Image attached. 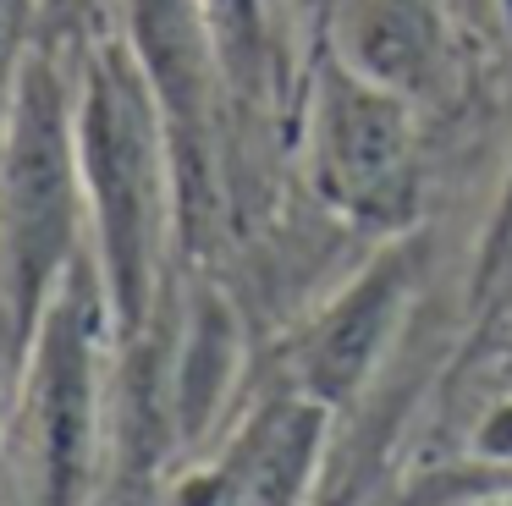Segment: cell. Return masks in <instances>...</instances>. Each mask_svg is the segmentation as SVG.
<instances>
[{
	"mask_svg": "<svg viewBox=\"0 0 512 506\" xmlns=\"http://www.w3.org/2000/svg\"><path fill=\"white\" fill-rule=\"evenodd\" d=\"M78 165L89 204V253L111 297L116 341L133 347L160 319L177 242V165L166 121L122 33H105L78 61Z\"/></svg>",
	"mask_w": 512,
	"mask_h": 506,
	"instance_id": "1",
	"label": "cell"
},
{
	"mask_svg": "<svg viewBox=\"0 0 512 506\" xmlns=\"http://www.w3.org/2000/svg\"><path fill=\"white\" fill-rule=\"evenodd\" d=\"M116 341L100 264L83 253L50 292L12 369L0 506H94L105 462V358Z\"/></svg>",
	"mask_w": 512,
	"mask_h": 506,
	"instance_id": "2",
	"label": "cell"
},
{
	"mask_svg": "<svg viewBox=\"0 0 512 506\" xmlns=\"http://www.w3.org/2000/svg\"><path fill=\"white\" fill-rule=\"evenodd\" d=\"M89 253V204L78 165V77L34 44L0 121V330L23 358L61 275Z\"/></svg>",
	"mask_w": 512,
	"mask_h": 506,
	"instance_id": "3",
	"label": "cell"
},
{
	"mask_svg": "<svg viewBox=\"0 0 512 506\" xmlns=\"http://www.w3.org/2000/svg\"><path fill=\"white\" fill-rule=\"evenodd\" d=\"M413 99L358 72L331 39L303 72L298 165L309 198L358 237H402L419 220V121Z\"/></svg>",
	"mask_w": 512,
	"mask_h": 506,
	"instance_id": "4",
	"label": "cell"
},
{
	"mask_svg": "<svg viewBox=\"0 0 512 506\" xmlns=\"http://www.w3.org/2000/svg\"><path fill=\"white\" fill-rule=\"evenodd\" d=\"M122 39L166 121L171 165H177V242L199 253L204 237L221 226V138L232 110L204 0H122Z\"/></svg>",
	"mask_w": 512,
	"mask_h": 506,
	"instance_id": "5",
	"label": "cell"
},
{
	"mask_svg": "<svg viewBox=\"0 0 512 506\" xmlns=\"http://www.w3.org/2000/svg\"><path fill=\"white\" fill-rule=\"evenodd\" d=\"M424 275V242L413 231L386 237V248L353 270L287 341H281V385L320 407H347L358 385H369L375 363L386 358L391 336L402 330L413 292Z\"/></svg>",
	"mask_w": 512,
	"mask_h": 506,
	"instance_id": "6",
	"label": "cell"
},
{
	"mask_svg": "<svg viewBox=\"0 0 512 506\" xmlns=\"http://www.w3.org/2000/svg\"><path fill=\"white\" fill-rule=\"evenodd\" d=\"M325 418L331 407L298 391H270L232 429L215 462L182 473L166 490V506H303L309 479L320 468Z\"/></svg>",
	"mask_w": 512,
	"mask_h": 506,
	"instance_id": "7",
	"label": "cell"
},
{
	"mask_svg": "<svg viewBox=\"0 0 512 506\" xmlns=\"http://www.w3.org/2000/svg\"><path fill=\"white\" fill-rule=\"evenodd\" d=\"M325 39L413 105L452 83V17L441 0H331Z\"/></svg>",
	"mask_w": 512,
	"mask_h": 506,
	"instance_id": "8",
	"label": "cell"
},
{
	"mask_svg": "<svg viewBox=\"0 0 512 506\" xmlns=\"http://www.w3.org/2000/svg\"><path fill=\"white\" fill-rule=\"evenodd\" d=\"M204 17L215 33V55L226 72L232 105L254 110L276 88V28H270V0H204Z\"/></svg>",
	"mask_w": 512,
	"mask_h": 506,
	"instance_id": "9",
	"label": "cell"
},
{
	"mask_svg": "<svg viewBox=\"0 0 512 506\" xmlns=\"http://www.w3.org/2000/svg\"><path fill=\"white\" fill-rule=\"evenodd\" d=\"M28 55H34V0H0V121L12 110Z\"/></svg>",
	"mask_w": 512,
	"mask_h": 506,
	"instance_id": "10",
	"label": "cell"
},
{
	"mask_svg": "<svg viewBox=\"0 0 512 506\" xmlns=\"http://www.w3.org/2000/svg\"><path fill=\"white\" fill-rule=\"evenodd\" d=\"M474 462L479 468H496V473H512V396H501L474 424Z\"/></svg>",
	"mask_w": 512,
	"mask_h": 506,
	"instance_id": "11",
	"label": "cell"
}]
</instances>
